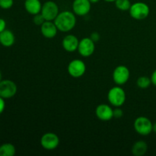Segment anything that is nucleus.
I'll return each mask as SVG.
<instances>
[{"label":"nucleus","instance_id":"9b49d317","mask_svg":"<svg viewBox=\"0 0 156 156\" xmlns=\"http://www.w3.org/2000/svg\"><path fill=\"white\" fill-rule=\"evenodd\" d=\"M73 12L77 16H85L90 12L91 2L89 0H74L73 2Z\"/></svg>","mask_w":156,"mask_h":156},{"label":"nucleus","instance_id":"5701e85b","mask_svg":"<svg viewBox=\"0 0 156 156\" xmlns=\"http://www.w3.org/2000/svg\"><path fill=\"white\" fill-rule=\"evenodd\" d=\"M123 110L120 108V107H118V108H115V109H114V118L119 119L120 117H123Z\"/></svg>","mask_w":156,"mask_h":156},{"label":"nucleus","instance_id":"1a4fd4ad","mask_svg":"<svg viewBox=\"0 0 156 156\" xmlns=\"http://www.w3.org/2000/svg\"><path fill=\"white\" fill-rule=\"evenodd\" d=\"M59 136L54 133H46L41 138V146L46 150H54L59 146Z\"/></svg>","mask_w":156,"mask_h":156},{"label":"nucleus","instance_id":"a878e982","mask_svg":"<svg viewBox=\"0 0 156 156\" xmlns=\"http://www.w3.org/2000/svg\"><path fill=\"white\" fill-rule=\"evenodd\" d=\"M6 29V21L3 18H0V33L4 31Z\"/></svg>","mask_w":156,"mask_h":156},{"label":"nucleus","instance_id":"20e7f679","mask_svg":"<svg viewBox=\"0 0 156 156\" xmlns=\"http://www.w3.org/2000/svg\"><path fill=\"white\" fill-rule=\"evenodd\" d=\"M133 127L136 132L141 136H148L152 132L153 123L146 117H137L133 123Z\"/></svg>","mask_w":156,"mask_h":156},{"label":"nucleus","instance_id":"6ab92c4d","mask_svg":"<svg viewBox=\"0 0 156 156\" xmlns=\"http://www.w3.org/2000/svg\"><path fill=\"white\" fill-rule=\"evenodd\" d=\"M151 84H152L151 78L148 77V76H140L136 80L137 86L142 89H146L150 86Z\"/></svg>","mask_w":156,"mask_h":156},{"label":"nucleus","instance_id":"4be33fe9","mask_svg":"<svg viewBox=\"0 0 156 156\" xmlns=\"http://www.w3.org/2000/svg\"><path fill=\"white\" fill-rule=\"evenodd\" d=\"M45 21H46L45 18H44V16H43L41 13L37 14V15H34L33 22L36 25L41 26L43 24V23H44Z\"/></svg>","mask_w":156,"mask_h":156},{"label":"nucleus","instance_id":"4468645a","mask_svg":"<svg viewBox=\"0 0 156 156\" xmlns=\"http://www.w3.org/2000/svg\"><path fill=\"white\" fill-rule=\"evenodd\" d=\"M58 29L53 21H45L41 26V32L43 36L48 39H51L57 34Z\"/></svg>","mask_w":156,"mask_h":156},{"label":"nucleus","instance_id":"b1692460","mask_svg":"<svg viewBox=\"0 0 156 156\" xmlns=\"http://www.w3.org/2000/svg\"><path fill=\"white\" fill-rule=\"evenodd\" d=\"M89 37L91 38V39L92 40L94 43H96V42H98L99 40H100L101 37H100V34H99L98 32H93V33L91 34V35H90Z\"/></svg>","mask_w":156,"mask_h":156},{"label":"nucleus","instance_id":"f03ea898","mask_svg":"<svg viewBox=\"0 0 156 156\" xmlns=\"http://www.w3.org/2000/svg\"><path fill=\"white\" fill-rule=\"evenodd\" d=\"M126 99V92L120 87V85H117L109 90L108 94V100L109 103L114 108L123 106Z\"/></svg>","mask_w":156,"mask_h":156},{"label":"nucleus","instance_id":"c85d7f7f","mask_svg":"<svg viewBox=\"0 0 156 156\" xmlns=\"http://www.w3.org/2000/svg\"><path fill=\"white\" fill-rule=\"evenodd\" d=\"M89 1L91 2V3H97V2H98L100 0H89Z\"/></svg>","mask_w":156,"mask_h":156},{"label":"nucleus","instance_id":"ddd939ff","mask_svg":"<svg viewBox=\"0 0 156 156\" xmlns=\"http://www.w3.org/2000/svg\"><path fill=\"white\" fill-rule=\"evenodd\" d=\"M79 40L73 34H68L64 37L62 41V45L64 50L69 53L76 51L79 47Z\"/></svg>","mask_w":156,"mask_h":156},{"label":"nucleus","instance_id":"f257e3e1","mask_svg":"<svg viewBox=\"0 0 156 156\" xmlns=\"http://www.w3.org/2000/svg\"><path fill=\"white\" fill-rule=\"evenodd\" d=\"M58 30L61 32H69L73 30L76 24V16L74 12L63 11L59 12L54 21Z\"/></svg>","mask_w":156,"mask_h":156},{"label":"nucleus","instance_id":"dca6fc26","mask_svg":"<svg viewBox=\"0 0 156 156\" xmlns=\"http://www.w3.org/2000/svg\"><path fill=\"white\" fill-rule=\"evenodd\" d=\"M15 37L10 30H5L0 33V44L5 47H10L15 44Z\"/></svg>","mask_w":156,"mask_h":156},{"label":"nucleus","instance_id":"423d86ee","mask_svg":"<svg viewBox=\"0 0 156 156\" xmlns=\"http://www.w3.org/2000/svg\"><path fill=\"white\" fill-rule=\"evenodd\" d=\"M130 76L129 70L126 66L120 65L114 69L113 72V80L117 85H123L128 82Z\"/></svg>","mask_w":156,"mask_h":156},{"label":"nucleus","instance_id":"aec40b11","mask_svg":"<svg viewBox=\"0 0 156 156\" xmlns=\"http://www.w3.org/2000/svg\"><path fill=\"white\" fill-rule=\"evenodd\" d=\"M114 3H115L116 8L122 12L129 11L132 5L129 0H116Z\"/></svg>","mask_w":156,"mask_h":156},{"label":"nucleus","instance_id":"cd10ccee","mask_svg":"<svg viewBox=\"0 0 156 156\" xmlns=\"http://www.w3.org/2000/svg\"><path fill=\"white\" fill-rule=\"evenodd\" d=\"M152 132H154L156 133V122L155 123H153V128H152Z\"/></svg>","mask_w":156,"mask_h":156},{"label":"nucleus","instance_id":"0eeeda50","mask_svg":"<svg viewBox=\"0 0 156 156\" xmlns=\"http://www.w3.org/2000/svg\"><path fill=\"white\" fill-rule=\"evenodd\" d=\"M41 13L46 21H54L59 13V6L55 2L47 1L43 4Z\"/></svg>","mask_w":156,"mask_h":156},{"label":"nucleus","instance_id":"7c9ffc66","mask_svg":"<svg viewBox=\"0 0 156 156\" xmlns=\"http://www.w3.org/2000/svg\"><path fill=\"white\" fill-rule=\"evenodd\" d=\"M2 75L1 71H0V82H1V81H2Z\"/></svg>","mask_w":156,"mask_h":156},{"label":"nucleus","instance_id":"a211bd4d","mask_svg":"<svg viewBox=\"0 0 156 156\" xmlns=\"http://www.w3.org/2000/svg\"><path fill=\"white\" fill-rule=\"evenodd\" d=\"M16 153V149L12 143H3L0 146V156H14Z\"/></svg>","mask_w":156,"mask_h":156},{"label":"nucleus","instance_id":"2eb2a0df","mask_svg":"<svg viewBox=\"0 0 156 156\" xmlns=\"http://www.w3.org/2000/svg\"><path fill=\"white\" fill-rule=\"evenodd\" d=\"M43 4L40 0H24V9L30 15H35L41 13Z\"/></svg>","mask_w":156,"mask_h":156},{"label":"nucleus","instance_id":"7ed1b4c3","mask_svg":"<svg viewBox=\"0 0 156 156\" xmlns=\"http://www.w3.org/2000/svg\"><path fill=\"white\" fill-rule=\"evenodd\" d=\"M131 18L136 20L146 19L150 13L149 6L143 2H136L131 5L129 10Z\"/></svg>","mask_w":156,"mask_h":156},{"label":"nucleus","instance_id":"f8f14e48","mask_svg":"<svg viewBox=\"0 0 156 156\" xmlns=\"http://www.w3.org/2000/svg\"><path fill=\"white\" fill-rule=\"evenodd\" d=\"M95 114L101 121H109L114 118V109L110 105L101 104L96 108Z\"/></svg>","mask_w":156,"mask_h":156},{"label":"nucleus","instance_id":"412c9836","mask_svg":"<svg viewBox=\"0 0 156 156\" xmlns=\"http://www.w3.org/2000/svg\"><path fill=\"white\" fill-rule=\"evenodd\" d=\"M14 5V0H0V8L2 9H11Z\"/></svg>","mask_w":156,"mask_h":156},{"label":"nucleus","instance_id":"c756f323","mask_svg":"<svg viewBox=\"0 0 156 156\" xmlns=\"http://www.w3.org/2000/svg\"><path fill=\"white\" fill-rule=\"evenodd\" d=\"M104 1L107 2H114L116 0H104Z\"/></svg>","mask_w":156,"mask_h":156},{"label":"nucleus","instance_id":"39448f33","mask_svg":"<svg viewBox=\"0 0 156 156\" xmlns=\"http://www.w3.org/2000/svg\"><path fill=\"white\" fill-rule=\"evenodd\" d=\"M18 91V87L15 82L9 79H4L0 82V97L4 99L13 98Z\"/></svg>","mask_w":156,"mask_h":156},{"label":"nucleus","instance_id":"6e6552de","mask_svg":"<svg viewBox=\"0 0 156 156\" xmlns=\"http://www.w3.org/2000/svg\"><path fill=\"white\" fill-rule=\"evenodd\" d=\"M67 70L73 78L78 79L83 76L86 72V65L82 60L79 59H76L72 60L69 63Z\"/></svg>","mask_w":156,"mask_h":156},{"label":"nucleus","instance_id":"f3484780","mask_svg":"<svg viewBox=\"0 0 156 156\" xmlns=\"http://www.w3.org/2000/svg\"><path fill=\"white\" fill-rule=\"evenodd\" d=\"M147 150L148 145L146 142L143 140H139L133 145L131 152L133 155L135 156H143L147 152Z\"/></svg>","mask_w":156,"mask_h":156},{"label":"nucleus","instance_id":"9d476101","mask_svg":"<svg viewBox=\"0 0 156 156\" xmlns=\"http://www.w3.org/2000/svg\"><path fill=\"white\" fill-rule=\"evenodd\" d=\"M77 50L83 57L91 56L95 50V43L90 37L82 38L79 41Z\"/></svg>","mask_w":156,"mask_h":156},{"label":"nucleus","instance_id":"393cba45","mask_svg":"<svg viewBox=\"0 0 156 156\" xmlns=\"http://www.w3.org/2000/svg\"><path fill=\"white\" fill-rule=\"evenodd\" d=\"M5 109V101L3 98L0 97V114H2Z\"/></svg>","mask_w":156,"mask_h":156},{"label":"nucleus","instance_id":"bb28decb","mask_svg":"<svg viewBox=\"0 0 156 156\" xmlns=\"http://www.w3.org/2000/svg\"><path fill=\"white\" fill-rule=\"evenodd\" d=\"M150 78H151V81H152V85L156 86V69L152 73V76H151Z\"/></svg>","mask_w":156,"mask_h":156}]
</instances>
